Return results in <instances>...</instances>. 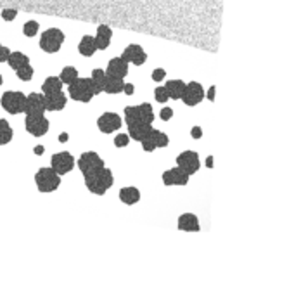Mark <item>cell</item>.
<instances>
[{"label": "cell", "instance_id": "cell-1", "mask_svg": "<svg viewBox=\"0 0 294 296\" xmlns=\"http://www.w3.org/2000/svg\"><path fill=\"white\" fill-rule=\"evenodd\" d=\"M85 177V185L90 193L97 194V196H102L106 194V191L115 184V177H113V172L109 168H99L92 173H87Z\"/></svg>", "mask_w": 294, "mask_h": 296}, {"label": "cell", "instance_id": "cell-2", "mask_svg": "<svg viewBox=\"0 0 294 296\" xmlns=\"http://www.w3.org/2000/svg\"><path fill=\"white\" fill-rule=\"evenodd\" d=\"M126 125H152L154 121V113H152L151 104H140V106H128L125 107Z\"/></svg>", "mask_w": 294, "mask_h": 296}, {"label": "cell", "instance_id": "cell-3", "mask_svg": "<svg viewBox=\"0 0 294 296\" xmlns=\"http://www.w3.org/2000/svg\"><path fill=\"white\" fill-rule=\"evenodd\" d=\"M69 95L78 102H90L95 95V89L90 78H76L73 84H69Z\"/></svg>", "mask_w": 294, "mask_h": 296}, {"label": "cell", "instance_id": "cell-4", "mask_svg": "<svg viewBox=\"0 0 294 296\" xmlns=\"http://www.w3.org/2000/svg\"><path fill=\"white\" fill-rule=\"evenodd\" d=\"M35 182L40 193H52L61 185V175H58L52 168H40L35 175Z\"/></svg>", "mask_w": 294, "mask_h": 296}, {"label": "cell", "instance_id": "cell-5", "mask_svg": "<svg viewBox=\"0 0 294 296\" xmlns=\"http://www.w3.org/2000/svg\"><path fill=\"white\" fill-rule=\"evenodd\" d=\"M0 104L7 113L17 115V113H24L26 95L23 92H6L0 99Z\"/></svg>", "mask_w": 294, "mask_h": 296}, {"label": "cell", "instance_id": "cell-6", "mask_svg": "<svg viewBox=\"0 0 294 296\" xmlns=\"http://www.w3.org/2000/svg\"><path fill=\"white\" fill-rule=\"evenodd\" d=\"M63 42H64V33L58 28H50L47 32H43L40 38V47L45 52L52 54V52H58L61 49Z\"/></svg>", "mask_w": 294, "mask_h": 296}, {"label": "cell", "instance_id": "cell-7", "mask_svg": "<svg viewBox=\"0 0 294 296\" xmlns=\"http://www.w3.org/2000/svg\"><path fill=\"white\" fill-rule=\"evenodd\" d=\"M24 127L32 136L42 137L49 132V120H47L43 115H26Z\"/></svg>", "mask_w": 294, "mask_h": 296}, {"label": "cell", "instance_id": "cell-8", "mask_svg": "<svg viewBox=\"0 0 294 296\" xmlns=\"http://www.w3.org/2000/svg\"><path fill=\"white\" fill-rule=\"evenodd\" d=\"M78 168L82 170L83 175H87V173H92L99 168H104V159L94 151L83 152L80 156V159H78Z\"/></svg>", "mask_w": 294, "mask_h": 296}, {"label": "cell", "instance_id": "cell-9", "mask_svg": "<svg viewBox=\"0 0 294 296\" xmlns=\"http://www.w3.org/2000/svg\"><path fill=\"white\" fill-rule=\"evenodd\" d=\"M177 167H180L183 172H187L189 175H194V173L199 170L201 161L197 152L194 151H183L177 156Z\"/></svg>", "mask_w": 294, "mask_h": 296}, {"label": "cell", "instance_id": "cell-10", "mask_svg": "<svg viewBox=\"0 0 294 296\" xmlns=\"http://www.w3.org/2000/svg\"><path fill=\"white\" fill-rule=\"evenodd\" d=\"M73 167H74V158L69 152H58L50 159V168L58 175H66L68 172H71Z\"/></svg>", "mask_w": 294, "mask_h": 296}, {"label": "cell", "instance_id": "cell-11", "mask_svg": "<svg viewBox=\"0 0 294 296\" xmlns=\"http://www.w3.org/2000/svg\"><path fill=\"white\" fill-rule=\"evenodd\" d=\"M168 142H170V139L165 132H159V130L152 128L151 132H149V136L144 139L140 144H142L144 151L151 152V151L157 149V147H166L168 146Z\"/></svg>", "mask_w": 294, "mask_h": 296}, {"label": "cell", "instance_id": "cell-12", "mask_svg": "<svg viewBox=\"0 0 294 296\" xmlns=\"http://www.w3.org/2000/svg\"><path fill=\"white\" fill-rule=\"evenodd\" d=\"M204 97V90L201 84L197 82H191V84L185 85V90H183V95H182V101L187 104V106H196L203 101Z\"/></svg>", "mask_w": 294, "mask_h": 296}, {"label": "cell", "instance_id": "cell-13", "mask_svg": "<svg viewBox=\"0 0 294 296\" xmlns=\"http://www.w3.org/2000/svg\"><path fill=\"white\" fill-rule=\"evenodd\" d=\"M121 59L126 61V63L135 64V66H140V64H144L147 61V54L144 52V49L140 45H135V43H131V45H128L125 50H123Z\"/></svg>", "mask_w": 294, "mask_h": 296}, {"label": "cell", "instance_id": "cell-14", "mask_svg": "<svg viewBox=\"0 0 294 296\" xmlns=\"http://www.w3.org/2000/svg\"><path fill=\"white\" fill-rule=\"evenodd\" d=\"M97 127L102 133H113L121 127V118L115 113H104L102 116H99Z\"/></svg>", "mask_w": 294, "mask_h": 296}, {"label": "cell", "instance_id": "cell-15", "mask_svg": "<svg viewBox=\"0 0 294 296\" xmlns=\"http://www.w3.org/2000/svg\"><path fill=\"white\" fill-rule=\"evenodd\" d=\"M189 177L191 175H189L187 172H183L182 168L177 167V168H172L163 173V184L165 185H187Z\"/></svg>", "mask_w": 294, "mask_h": 296}, {"label": "cell", "instance_id": "cell-16", "mask_svg": "<svg viewBox=\"0 0 294 296\" xmlns=\"http://www.w3.org/2000/svg\"><path fill=\"white\" fill-rule=\"evenodd\" d=\"M45 111V104H43V94H30L26 95L24 113L26 115H43Z\"/></svg>", "mask_w": 294, "mask_h": 296}, {"label": "cell", "instance_id": "cell-17", "mask_svg": "<svg viewBox=\"0 0 294 296\" xmlns=\"http://www.w3.org/2000/svg\"><path fill=\"white\" fill-rule=\"evenodd\" d=\"M43 104L47 111H61L66 106V95L63 92L43 94Z\"/></svg>", "mask_w": 294, "mask_h": 296}, {"label": "cell", "instance_id": "cell-18", "mask_svg": "<svg viewBox=\"0 0 294 296\" xmlns=\"http://www.w3.org/2000/svg\"><path fill=\"white\" fill-rule=\"evenodd\" d=\"M126 73H128V63H126V61H123L121 58H115V59L109 61L106 75L121 78L123 80V78L126 76Z\"/></svg>", "mask_w": 294, "mask_h": 296}, {"label": "cell", "instance_id": "cell-19", "mask_svg": "<svg viewBox=\"0 0 294 296\" xmlns=\"http://www.w3.org/2000/svg\"><path fill=\"white\" fill-rule=\"evenodd\" d=\"M178 229L185 230V232H197L201 229V225L194 213H183L178 219Z\"/></svg>", "mask_w": 294, "mask_h": 296}, {"label": "cell", "instance_id": "cell-20", "mask_svg": "<svg viewBox=\"0 0 294 296\" xmlns=\"http://www.w3.org/2000/svg\"><path fill=\"white\" fill-rule=\"evenodd\" d=\"M111 35L113 30L106 24H100L97 28V35H95V43H97V49L104 50L109 47V42H111Z\"/></svg>", "mask_w": 294, "mask_h": 296}, {"label": "cell", "instance_id": "cell-21", "mask_svg": "<svg viewBox=\"0 0 294 296\" xmlns=\"http://www.w3.org/2000/svg\"><path fill=\"white\" fill-rule=\"evenodd\" d=\"M151 130H152L151 125H144V123L130 125V127H128V136H130V139H133V141L142 142L144 139L149 136V132H151Z\"/></svg>", "mask_w": 294, "mask_h": 296}, {"label": "cell", "instance_id": "cell-22", "mask_svg": "<svg viewBox=\"0 0 294 296\" xmlns=\"http://www.w3.org/2000/svg\"><path fill=\"white\" fill-rule=\"evenodd\" d=\"M120 199L121 203L125 204H135L140 201V191L137 189V187H123V189L120 191Z\"/></svg>", "mask_w": 294, "mask_h": 296}, {"label": "cell", "instance_id": "cell-23", "mask_svg": "<svg viewBox=\"0 0 294 296\" xmlns=\"http://www.w3.org/2000/svg\"><path fill=\"white\" fill-rule=\"evenodd\" d=\"M185 85L187 84H183L182 80H170L168 84L165 85V89H166V92H168L170 99H182Z\"/></svg>", "mask_w": 294, "mask_h": 296}, {"label": "cell", "instance_id": "cell-24", "mask_svg": "<svg viewBox=\"0 0 294 296\" xmlns=\"http://www.w3.org/2000/svg\"><path fill=\"white\" fill-rule=\"evenodd\" d=\"M78 50H80L82 56H94V52L97 50V43H95V37H90V35H85L82 38L80 45H78Z\"/></svg>", "mask_w": 294, "mask_h": 296}, {"label": "cell", "instance_id": "cell-25", "mask_svg": "<svg viewBox=\"0 0 294 296\" xmlns=\"http://www.w3.org/2000/svg\"><path fill=\"white\" fill-rule=\"evenodd\" d=\"M123 87H125V82L121 78H115L106 75V82H104V92L108 94H120L123 92Z\"/></svg>", "mask_w": 294, "mask_h": 296}, {"label": "cell", "instance_id": "cell-26", "mask_svg": "<svg viewBox=\"0 0 294 296\" xmlns=\"http://www.w3.org/2000/svg\"><path fill=\"white\" fill-rule=\"evenodd\" d=\"M7 63L11 64V68H12V69H16V71H17V69L28 66V64H30V59H28V56H24V54H23V52H11V56H9Z\"/></svg>", "mask_w": 294, "mask_h": 296}, {"label": "cell", "instance_id": "cell-27", "mask_svg": "<svg viewBox=\"0 0 294 296\" xmlns=\"http://www.w3.org/2000/svg\"><path fill=\"white\" fill-rule=\"evenodd\" d=\"M42 89H43V94L61 92V89H63V82H61V78H58V76H49L45 82H43Z\"/></svg>", "mask_w": 294, "mask_h": 296}, {"label": "cell", "instance_id": "cell-28", "mask_svg": "<svg viewBox=\"0 0 294 296\" xmlns=\"http://www.w3.org/2000/svg\"><path fill=\"white\" fill-rule=\"evenodd\" d=\"M90 80H92V84H94L95 94L104 92V82H106V71H102V69H94V71H92Z\"/></svg>", "mask_w": 294, "mask_h": 296}, {"label": "cell", "instance_id": "cell-29", "mask_svg": "<svg viewBox=\"0 0 294 296\" xmlns=\"http://www.w3.org/2000/svg\"><path fill=\"white\" fill-rule=\"evenodd\" d=\"M12 141V128L6 120H0V146H6Z\"/></svg>", "mask_w": 294, "mask_h": 296}, {"label": "cell", "instance_id": "cell-30", "mask_svg": "<svg viewBox=\"0 0 294 296\" xmlns=\"http://www.w3.org/2000/svg\"><path fill=\"white\" fill-rule=\"evenodd\" d=\"M61 82L66 85H69V84H73L74 80L78 78V71H76V68H73V66H66L63 69V73H61Z\"/></svg>", "mask_w": 294, "mask_h": 296}, {"label": "cell", "instance_id": "cell-31", "mask_svg": "<svg viewBox=\"0 0 294 296\" xmlns=\"http://www.w3.org/2000/svg\"><path fill=\"white\" fill-rule=\"evenodd\" d=\"M16 75H17V78H21L23 82H30L33 78V68L30 66H24V68H21V69H17L16 71Z\"/></svg>", "mask_w": 294, "mask_h": 296}, {"label": "cell", "instance_id": "cell-32", "mask_svg": "<svg viewBox=\"0 0 294 296\" xmlns=\"http://www.w3.org/2000/svg\"><path fill=\"white\" fill-rule=\"evenodd\" d=\"M38 28H40V26H38L37 21H28V23H24L23 32L26 37H35V35L38 33Z\"/></svg>", "mask_w": 294, "mask_h": 296}, {"label": "cell", "instance_id": "cell-33", "mask_svg": "<svg viewBox=\"0 0 294 296\" xmlns=\"http://www.w3.org/2000/svg\"><path fill=\"white\" fill-rule=\"evenodd\" d=\"M154 95H156V101H157V102H166V101L170 99V95H168V92H166L165 87H157L156 92H154Z\"/></svg>", "mask_w": 294, "mask_h": 296}, {"label": "cell", "instance_id": "cell-34", "mask_svg": "<svg viewBox=\"0 0 294 296\" xmlns=\"http://www.w3.org/2000/svg\"><path fill=\"white\" fill-rule=\"evenodd\" d=\"M128 142H130V136H126V133H120V136L115 139L116 147H125V146H128Z\"/></svg>", "mask_w": 294, "mask_h": 296}, {"label": "cell", "instance_id": "cell-35", "mask_svg": "<svg viewBox=\"0 0 294 296\" xmlns=\"http://www.w3.org/2000/svg\"><path fill=\"white\" fill-rule=\"evenodd\" d=\"M16 16H17V12L14 9H4L2 11V19H6V21H12Z\"/></svg>", "mask_w": 294, "mask_h": 296}, {"label": "cell", "instance_id": "cell-36", "mask_svg": "<svg viewBox=\"0 0 294 296\" xmlns=\"http://www.w3.org/2000/svg\"><path fill=\"white\" fill-rule=\"evenodd\" d=\"M165 76H166V71H165V69H161V68H157V69L152 71V80H154V82L165 80Z\"/></svg>", "mask_w": 294, "mask_h": 296}, {"label": "cell", "instance_id": "cell-37", "mask_svg": "<svg viewBox=\"0 0 294 296\" xmlns=\"http://www.w3.org/2000/svg\"><path fill=\"white\" fill-rule=\"evenodd\" d=\"M9 56H11V50H9L7 47L0 45V63H7Z\"/></svg>", "mask_w": 294, "mask_h": 296}, {"label": "cell", "instance_id": "cell-38", "mask_svg": "<svg viewBox=\"0 0 294 296\" xmlns=\"http://www.w3.org/2000/svg\"><path fill=\"white\" fill-rule=\"evenodd\" d=\"M172 116H173V110H172V107H165V110L163 111H161V120H170V118H172Z\"/></svg>", "mask_w": 294, "mask_h": 296}, {"label": "cell", "instance_id": "cell-39", "mask_svg": "<svg viewBox=\"0 0 294 296\" xmlns=\"http://www.w3.org/2000/svg\"><path fill=\"white\" fill-rule=\"evenodd\" d=\"M191 136L194 139H201L203 137V130H201V127H194L191 130Z\"/></svg>", "mask_w": 294, "mask_h": 296}, {"label": "cell", "instance_id": "cell-40", "mask_svg": "<svg viewBox=\"0 0 294 296\" xmlns=\"http://www.w3.org/2000/svg\"><path fill=\"white\" fill-rule=\"evenodd\" d=\"M123 92H125L126 95H131V94L135 92L133 85H131V84H125V87H123Z\"/></svg>", "mask_w": 294, "mask_h": 296}, {"label": "cell", "instance_id": "cell-41", "mask_svg": "<svg viewBox=\"0 0 294 296\" xmlns=\"http://www.w3.org/2000/svg\"><path fill=\"white\" fill-rule=\"evenodd\" d=\"M208 99H209V101H215V87H211V89H209V92H208Z\"/></svg>", "mask_w": 294, "mask_h": 296}, {"label": "cell", "instance_id": "cell-42", "mask_svg": "<svg viewBox=\"0 0 294 296\" xmlns=\"http://www.w3.org/2000/svg\"><path fill=\"white\" fill-rule=\"evenodd\" d=\"M42 152H43V146H37V147H35V154H38V156H40Z\"/></svg>", "mask_w": 294, "mask_h": 296}, {"label": "cell", "instance_id": "cell-43", "mask_svg": "<svg viewBox=\"0 0 294 296\" xmlns=\"http://www.w3.org/2000/svg\"><path fill=\"white\" fill-rule=\"evenodd\" d=\"M59 141H61V142H66V141H68V133H61Z\"/></svg>", "mask_w": 294, "mask_h": 296}, {"label": "cell", "instance_id": "cell-44", "mask_svg": "<svg viewBox=\"0 0 294 296\" xmlns=\"http://www.w3.org/2000/svg\"><path fill=\"white\" fill-rule=\"evenodd\" d=\"M206 165H208V168H211V167H213V158H211V156H209V158L206 159Z\"/></svg>", "mask_w": 294, "mask_h": 296}, {"label": "cell", "instance_id": "cell-45", "mask_svg": "<svg viewBox=\"0 0 294 296\" xmlns=\"http://www.w3.org/2000/svg\"><path fill=\"white\" fill-rule=\"evenodd\" d=\"M0 85H2V75H0Z\"/></svg>", "mask_w": 294, "mask_h": 296}]
</instances>
